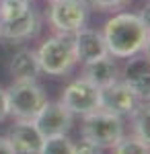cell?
Listing matches in <instances>:
<instances>
[{"instance_id": "cell-1", "label": "cell", "mask_w": 150, "mask_h": 154, "mask_svg": "<svg viewBox=\"0 0 150 154\" xmlns=\"http://www.w3.org/2000/svg\"><path fill=\"white\" fill-rule=\"evenodd\" d=\"M103 39L111 58H134L148 48V23L136 12H117L105 23Z\"/></svg>"}, {"instance_id": "cell-2", "label": "cell", "mask_w": 150, "mask_h": 154, "mask_svg": "<svg viewBox=\"0 0 150 154\" xmlns=\"http://www.w3.org/2000/svg\"><path fill=\"white\" fill-rule=\"evenodd\" d=\"M41 72L49 76H64L76 66V51H74V39L72 35L58 33L54 37H47L35 51Z\"/></svg>"}, {"instance_id": "cell-3", "label": "cell", "mask_w": 150, "mask_h": 154, "mask_svg": "<svg viewBox=\"0 0 150 154\" xmlns=\"http://www.w3.org/2000/svg\"><path fill=\"white\" fill-rule=\"evenodd\" d=\"M6 99L8 115L14 119H33L47 103L43 88L35 80H14L11 88H6Z\"/></svg>"}, {"instance_id": "cell-4", "label": "cell", "mask_w": 150, "mask_h": 154, "mask_svg": "<svg viewBox=\"0 0 150 154\" xmlns=\"http://www.w3.org/2000/svg\"><path fill=\"white\" fill-rule=\"evenodd\" d=\"M123 136V121L113 113L103 109L84 115L82 121V138L95 142L99 148H113Z\"/></svg>"}, {"instance_id": "cell-5", "label": "cell", "mask_w": 150, "mask_h": 154, "mask_svg": "<svg viewBox=\"0 0 150 154\" xmlns=\"http://www.w3.org/2000/svg\"><path fill=\"white\" fill-rule=\"evenodd\" d=\"M89 4L84 0H52L49 23L58 33L74 35L86 25Z\"/></svg>"}, {"instance_id": "cell-6", "label": "cell", "mask_w": 150, "mask_h": 154, "mask_svg": "<svg viewBox=\"0 0 150 154\" xmlns=\"http://www.w3.org/2000/svg\"><path fill=\"white\" fill-rule=\"evenodd\" d=\"M60 103L68 109L72 115H89L101 109V88H97L84 78H78L74 82H70L64 93Z\"/></svg>"}, {"instance_id": "cell-7", "label": "cell", "mask_w": 150, "mask_h": 154, "mask_svg": "<svg viewBox=\"0 0 150 154\" xmlns=\"http://www.w3.org/2000/svg\"><path fill=\"white\" fill-rule=\"evenodd\" d=\"M140 101L142 99L121 80H115L113 84L101 88V109L117 117L132 115L134 109L140 105Z\"/></svg>"}, {"instance_id": "cell-8", "label": "cell", "mask_w": 150, "mask_h": 154, "mask_svg": "<svg viewBox=\"0 0 150 154\" xmlns=\"http://www.w3.org/2000/svg\"><path fill=\"white\" fill-rule=\"evenodd\" d=\"M33 123L37 125L39 134L43 138H54V136H66L72 128V113H70L62 103H49L47 101L43 109L33 117Z\"/></svg>"}, {"instance_id": "cell-9", "label": "cell", "mask_w": 150, "mask_h": 154, "mask_svg": "<svg viewBox=\"0 0 150 154\" xmlns=\"http://www.w3.org/2000/svg\"><path fill=\"white\" fill-rule=\"evenodd\" d=\"M6 140L11 142L14 154H39L45 138L39 134L33 119H19L11 128Z\"/></svg>"}, {"instance_id": "cell-10", "label": "cell", "mask_w": 150, "mask_h": 154, "mask_svg": "<svg viewBox=\"0 0 150 154\" xmlns=\"http://www.w3.org/2000/svg\"><path fill=\"white\" fill-rule=\"evenodd\" d=\"M72 39H74L76 60L82 62V64L109 56V54H107V45H105V39H103V33H99V31H95V29L82 27L80 31H76V33L72 35Z\"/></svg>"}, {"instance_id": "cell-11", "label": "cell", "mask_w": 150, "mask_h": 154, "mask_svg": "<svg viewBox=\"0 0 150 154\" xmlns=\"http://www.w3.org/2000/svg\"><path fill=\"white\" fill-rule=\"evenodd\" d=\"M121 82H126L136 95L144 101L150 95V66H148V58L138 56L132 58L126 64V68L121 72Z\"/></svg>"}, {"instance_id": "cell-12", "label": "cell", "mask_w": 150, "mask_h": 154, "mask_svg": "<svg viewBox=\"0 0 150 154\" xmlns=\"http://www.w3.org/2000/svg\"><path fill=\"white\" fill-rule=\"evenodd\" d=\"M82 78L95 84L97 88H105V86L113 84L115 80H119V68L111 56H105V58L86 62L84 70H82Z\"/></svg>"}, {"instance_id": "cell-13", "label": "cell", "mask_w": 150, "mask_h": 154, "mask_svg": "<svg viewBox=\"0 0 150 154\" xmlns=\"http://www.w3.org/2000/svg\"><path fill=\"white\" fill-rule=\"evenodd\" d=\"M39 29L37 14L31 8L23 12L21 17L11 19V21H0V39H11V41H21L33 37Z\"/></svg>"}, {"instance_id": "cell-14", "label": "cell", "mask_w": 150, "mask_h": 154, "mask_svg": "<svg viewBox=\"0 0 150 154\" xmlns=\"http://www.w3.org/2000/svg\"><path fill=\"white\" fill-rule=\"evenodd\" d=\"M11 74L14 76V80H35L39 76V62L33 49H21L17 51L11 60Z\"/></svg>"}, {"instance_id": "cell-15", "label": "cell", "mask_w": 150, "mask_h": 154, "mask_svg": "<svg viewBox=\"0 0 150 154\" xmlns=\"http://www.w3.org/2000/svg\"><path fill=\"white\" fill-rule=\"evenodd\" d=\"M134 119V136L140 138L142 142H150V111H148V103L140 101V105L134 109L132 113Z\"/></svg>"}, {"instance_id": "cell-16", "label": "cell", "mask_w": 150, "mask_h": 154, "mask_svg": "<svg viewBox=\"0 0 150 154\" xmlns=\"http://www.w3.org/2000/svg\"><path fill=\"white\" fill-rule=\"evenodd\" d=\"M39 154H74V142L68 136H54L45 138Z\"/></svg>"}, {"instance_id": "cell-17", "label": "cell", "mask_w": 150, "mask_h": 154, "mask_svg": "<svg viewBox=\"0 0 150 154\" xmlns=\"http://www.w3.org/2000/svg\"><path fill=\"white\" fill-rule=\"evenodd\" d=\"M113 154H150V148L136 136H121V140L113 146Z\"/></svg>"}, {"instance_id": "cell-18", "label": "cell", "mask_w": 150, "mask_h": 154, "mask_svg": "<svg viewBox=\"0 0 150 154\" xmlns=\"http://www.w3.org/2000/svg\"><path fill=\"white\" fill-rule=\"evenodd\" d=\"M29 8H31V4H27L23 0H0V21L17 19Z\"/></svg>"}, {"instance_id": "cell-19", "label": "cell", "mask_w": 150, "mask_h": 154, "mask_svg": "<svg viewBox=\"0 0 150 154\" xmlns=\"http://www.w3.org/2000/svg\"><path fill=\"white\" fill-rule=\"evenodd\" d=\"M84 2H86L89 6H92V8L109 11V8H119V6H123L130 0H84Z\"/></svg>"}, {"instance_id": "cell-20", "label": "cell", "mask_w": 150, "mask_h": 154, "mask_svg": "<svg viewBox=\"0 0 150 154\" xmlns=\"http://www.w3.org/2000/svg\"><path fill=\"white\" fill-rule=\"evenodd\" d=\"M74 154H101V148H99L95 142L82 138L80 142L74 144Z\"/></svg>"}, {"instance_id": "cell-21", "label": "cell", "mask_w": 150, "mask_h": 154, "mask_svg": "<svg viewBox=\"0 0 150 154\" xmlns=\"http://www.w3.org/2000/svg\"><path fill=\"white\" fill-rule=\"evenodd\" d=\"M8 117V99H6V91L0 86V121Z\"/></svg>"}, {"instance_id": "cell-22", "label": "cell", "mask_w": 150, "mask_h": 154, "mask_svg": "<svg viewBox=\"0 0 150 154\" xmlns=\"http://www.w3.org/2000/svg\"><path fill=\"white\" fill-rule=\"evenodd\" d=\"M0 154H14L11 142H8L6 138H2V136H0Z\"/></svg>"}, {"instance_id": "cell-23", "label": "cell", "mask_w": 150, "mask_h": 154, "mask_svg": "<svg viewBox=\"0 0 150 154\" xmlns=\"http://www.w3.org/2000/svg\"><path fill=\"white\" fill-rule=\"evenodd\" d=\"M23 2H27V4H31V2H33V0H23Z\"/></svg>"}]
</instances>
